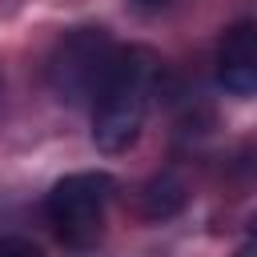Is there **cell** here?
I'll list each match as a JSON object with an SVG mask.
<instances>
[{
    "label": "cell",
    "instance_id": "6da1fadb",
    "mask_svg": "<svg viewBox=\"0 0 257 257\" xmlns=\"http://www.w3.org/2000/svg\"><path fill=\"white\" fill-rule=\"evenodd\" d=\"M157 72H161V60L153 48L128 44L116 52V64L92 108V141L100 153H124L128 145H137L141 124L149 116L153 88H157Z\"/></svg>",
    "mask_w": 257,
    "mask_h": 257
},
{
    "label": "cell",
    "instance_id": "7a4b0ae2",
    "mask_svg": "<svg viewBox=\"0 0 257 257\" xmlns=\"http://www.w3.org/2000/svg\"><path fill=\"white\" fill-rule=\"evenodd\" d=\"M116 52L120 48L112 44V36L104 28L88 24V28L64 32L56 40L52 56H48V68H44L52 96L64 100V104H88V100H96L100 88H104V80H108V72H112V64H116Z\"/></svg>",
    "mask_w": 257,
    "mask_h": 257
},
{
    "label": "cell",
    "instance_id": "3957f363",
    "mask_svg": "<svg viewBox=\"0 0 257 257\" xmlns=\"http://www.w3.org/2000/svg\"><path fill=\"white\" fill-rule=\"evenodd\" d=\"M112 197V177L108 173H68L52 185L44 213L48 225L64 245H92L104 229V205Z\"/></svg>",
    "mask_w": 257,
    "mask_h": 257
},
{
    "label": "cell",
    "instance_id": "277c9868",
    "mask_svg": "<svg viewBox=\"0 0 257 257\" xmlns=\"http://www.w3.org/2000/svg\"><path fill=\"white\" fill-rule=\"evenodd\" d=\"M217 80L229 92H237V96L257 92V24L241 20V24H233L221 36V48H217Z\"/></svg>",
    "mask_w": 257,
    "mask_h": 257
},
{
    "label": "cell",
    "instance_id": "5b68a950",
    "mask_svg": "<svg viewBox=\"0 0 257 257\" xmlns=\"http://www.w3.org/2000/svg\"><path fill=\"white\" fill-rule=\"evenodd\" d=\"M181 205H185V181H181L177 173H157V177L145 181L141 193H137V209H141V217H149V221L173 217Z\"/></svg>",
    "mask_w": 257,
    "mask_h": 257
},
{
    "label": "cell",
    "instance_id": "8992f818",
    "mask_svg": "<svg viewBox=\"0 0 257 257\" xmlns=\"http://www.w3.org/2000/svg\"><path fill=\"white\" fill-rule=\"evenodd\" d=\"M0 257H44L28 237H0Z\"/></svg>",
    "mask_w": 257,
    "mask_h": 257
},
{
    "label": "cell",
    "instance_id": "52a82bcc",
    "mask_svg": "<svg viewBox=\"0 0 257 257\" xmlns=\"http://www.w3.org/2000/svg\"><path fill=\"white\" fill-rule=\"evenodd\" d=\"M177 0H133V8H141V12H165V8H173Z\"/></svg>",
    "mask_w": 257,
    "mask_h": 257
},
{
    "label": "cell",
    "instance_id": "ba28073f",
    "mask_svg": "<svg viewBox=\"0 0 257 257\" xmlns=\"http://www.w3.org/2000/svg\"><path fill=\"white\" fill-rule=\"evenodd\" d=\"M237 257H257V241H245V245L237 249Z\"/></svg>",
    "mask_w": 257,
    "mask_h": 257
},
{
    "label": "cell",
    "instance_id": "9c48e42d",
    "mask_svg": "<svg viewBox=\"0 0 257 257\" xmlns=\"http://www.w3.org/2000/svg\"><path fill=\"white\" fill-rule=\"evenodd\" d=\"M249 241H257V213L249 217Z\"/></svg>",
    "mask_w": 257,
    "mask_h": 257
}]
</instances>
